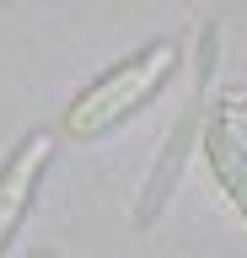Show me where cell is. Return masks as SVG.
Returning a JSON list of instances; mask_svg holds the SVG:
<instances>
[{"instance_id": "6da1fadb", "label": "cell", "mask_w": 247, "mask_h": 258, "mask_svg": "<svg viewBox=\"0 0 247 258\" xmlns=\"http://www.w3.org/2000/svg\"><path fill=\"white\" fill-rule=\"evenodd\" d=\"M178 54L183 48L172 43V38H156V43H145L140 54L118 59L113 70H102L92 86H81V92L65 102L59 135H65V140H102V135H113L118 124H129L134 113L172 81Z\"/></svg>"}, {"instance_id": "7a4b0ae2", "label": "cell", "mask_w": 247, "mask_h": 258, "mask_svg": "<svg viewBox=\"0 0 247 258\" xmlns=\"http://www.w3.org/2000/svg\"><path fill=\"white\" fill-rule=\"evenodd\" d=\"M54 151H59V129H33L6 156V167H0V258L17 242L22 221H27V210L38 199V183H43V172H49V161H54Z\"/></svg>"}, {"instance_id": "3957f363", "label": "cell", "mask_w": 247, "mask_h": 258, "mask_svg": "<svg viewBox=\"0 0 247 258\" xmlns=\"http://www.w3.org/2000/svg\"><path fill=\"white\" fill-rule=\"evenodd\" d=\"M204 161H210L215 183L226 188V199L242 210V221H247V145L231 135L226 113H215L210 129H204Z\"/></svg>"}, {"instance_id": "277c9868", "label": "cell", "mask_w": 247, "mask_h": 258, "mask_svg": "<svg viewBox=\"0 0 247 258\" xmlns=\"http://www.w3.org/2000/svg\"><path fill=\"white\" fill-rule=\"evenodd\" d=\"M27 258H54V253H43V247H38V253H27Z\"/></svg>"}]
</instances>
